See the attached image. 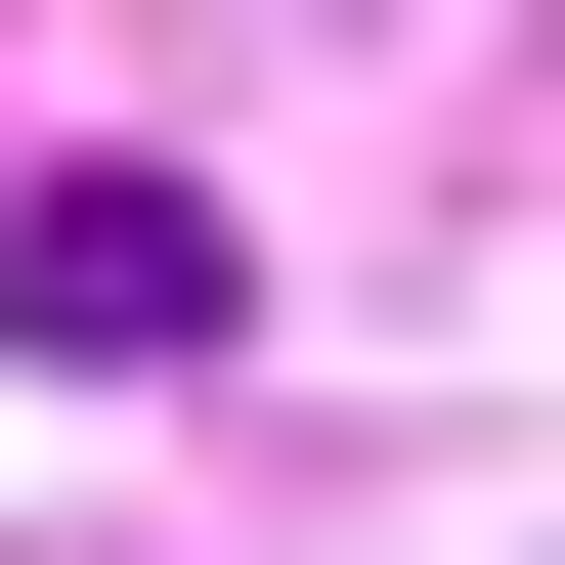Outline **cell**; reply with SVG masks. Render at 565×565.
Returning <instances> with one entry per match:
<instances>
[{"instance_id":"obj_1","label":"cell","mask_w":565,"mask_h":565,"mask_svg":"<svg viewBox=\"0 0 565 565\" xmlns=\"http://www.w3.org/2000/svg\"><path fill=\"white\" fill-rule=\"evenodd\" d=\"M217 305H262V262H217V174H44V217H0V349H87V392H174Z\"/></svg>"}]
</instances>
